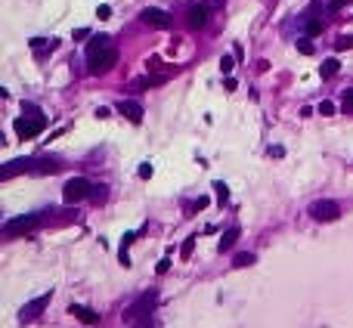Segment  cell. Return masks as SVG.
I'll return each instance as SVG.
<instances>
[{
    "mask_svg": "<svg viewBox=\"0 0 353 328\" xmlns=\"http://www.w3.org/2000/svg\"><path fill=\"white\" fill-rule=\"evenodd\" d=\"M44 214H47V211H41V214H25V217H16V220H7L0 232H4L7 239H16V235H28V232L41 229V226L47 223Z\"/></svg>",
    "mask_w": 353,
    "mask_h": 328,
    "instance_id": "obj_1",
    "label": "cell"
},
{
    "mask_svg": "<svg viewBox=\"0 0 353 328\" xmlns=\"http://www.w3.org/2000/svg\"><path fill=\"white\" fill-rule=\"evenodd\" d=\"M115 62H118L115 44L102 47V50H93V53H87V75H105V71L115 68Z\"/></svg>",
    "mask_w": 353,
    "mask_h": 328,
    "instance_id": "obj_2",
    "label": "cell"
},
{
    "mask_svg": "<svg viewBox=\"0 0 353 328\" xmlns=\"http://www.w3.org/2000/svg\"><path fill=\"white\" fill-rule=\"evenodd\" d=\"M155 303H158V291H143V294L124 309V322L134 325V322H140V319H149V313L155 309Z\"/></svg>",
    "mask_w": 353,
    "mask_h": 328,
    "instance_id": "obj_3",
    "label": "cell"
},
{
    "mask_svg": "<svg viewBox=\"0 0 353 328\" xmlns=\"http://www.w3.org/2000/svg\"><path fill=\"white\" fill-rule=\"evenodd\" d=\"M90 183H87V180L84 177H71L68 180V183L62 186V202L65 205H78V202H84V198H90Z\"/></svg>",
    "mask_w": 353,
    "mask_h": 328,
    "instance_id": "obj_4",
    "label": "cell"
},
{
    "mask_svg": "<svg viewBox=\"0 0 353 328\" xmlns=\"http://www.w3.org/2000/svg\"><path fill=\"white\" fill-rule=\"evenodd\" d=\"M47 127V118H16V124H13V130H16V136L19 139H34L37 133H41Z\"/></svg>",
    "mask_w": 353,
    "mask_h": 328,
    "instance_id": "obj_5",
    "label": "cell"
},
{
    "mask_svg": "<svg viewBox=\"0 0 353 328\" xmlns=\"http://www.w3.org/2000/svg\"><path fill=\"white\" fill-rule=\"evenodd\" d=\"M310 217L319 220V223H331V220L341 217V205L338 202H313L310 205Z\"/></svg>",
    "mask_w": 353,
    "mask_h": 328,
    "instance_id": "obj_6",
    "label": "cell"
},
{
    "mask_svg": "<svg viewBox=\"0 0 353 328\" xmlns=\"http://www.w3.org/2000/svg\"><path fill=\"white\" fill-rule=\"evenodd\" d=\"M50 300H53V294H50V291H47V294H41V297H34V300H28L22 309H19V319H22V322H34V319H37V316H41L44 309L50 306Z\"/></svg>",
    "mask_w": 353,
    "mask_h": 328,
    "instance_id": "obj_7",
    "label": "cell"
},
{
    "mask_svg": "<svg viewBox=\"0 0 353 328\" xmlns=\"http://www.w3.org/2000/svg\"><path fill=\"white\" fill-rule=\"evenodd\" d=\"M143 25H149V28H158V31H164V28H171V16H167L164 10H158V7H149V10H143Z\"/></svg>",
    "mask_w": 353,
    "mask_h": 328,
    "instance_id": "obj_8",
    "label": "cell"
},
{
    "mask_svg": "<svg viewBox=\"0 0 353 328\" xmlns=\"http://www.w3.org/2000/svg\"><path fill=\"white\" fill-rule=\"evenodd\" d=\"M16 174H34V158H16L0 168V180H13Z\"/></svg>",
    "mask_w": 353,
    "mask_h": 328,
    "instance_id": "obj_9",
    "label": "cell"
},
{
    "mask_svg": "<svg viewBox=\"0 0 353 328\" xmlns=\"http://www.w3.org/2000/svg\"><path fill=\"white\" fill-rule=\"evenodd\" d=\"M118 115H124L130 124H140V121H143V105L134 102V99H121V102H118Z\"/></svg>",
    "mask_w": 353,
    "mask_h": 328,
    "instance_id": "obj_10",
    "label": "cell"
},
{
    "mask_svg": "<svg viewBox=\"0 0 353 328\" xmlns=\"http://www.w3.org/2000/svg\"><path fill=\"white\" fill-rule=\"evenodd\" d=\"M208 7L204 4H192L189 10H186V22H189V28H201L204 22H208Z\"/></svg>",
    "mask_w": 353,
    "mask_h": 328,
    "instance_id": "obj_11",
    "label": "cell"
},
{
    "mask_svg": "<svg viewBox=\"0 0 353 328\" xmlns=\"http://www.w3.org/2000/svg\"><path fill=\"white\" fill-rule=\"evenodd\" d=\"M62 171V161L53 158V155H41L34 158V174H59Z\"/></svg>",
    "mask_w": 353,
    "mask_h": 328,
    "instance_id": "obj_12",
    "label": "cell"
},
{
    "mask_svg": "<svg viewBox=\"0 0 353 328\" xmlns=\"http://www.w3.org/2000/svg\"><path fill=\"white\" fill-rule=\"evenodd\" d=\"M68 313H71L74 319H81L84 325H96V322H99V313H93L90 306H81V303H71V306H68Z\"/></svg>",
    "mask_w": 353,
    "mask_h": 328,
    "instance_id": "obj_13",
    "label": "cell"
},
{
    "mask_svg": "<svg viewBox=\"0 0 353 328\" xmlns=\"http://www.w3.org/2000/svg\"><path fill=\"white\" fill-rule=\"evenodd\" d=\"M239 235H242V229H239V226H229L226 232L220 235L217 248H220V251H232V248H236V242H239Z\"/></svg>",
    "mask_w": 353,
    "mask_h": 328,
    "instance_id": "obj_14",
    "label": "cell"
},
{
    "mask_svg": "<svg viewBox=\"0 0 353 328\" xmlns=\"http://www.w3.org/2000/svg\"><path fill=\"white\" fill-rule=\"evenodd\" d=\"M134 239H137V232H124V239H121V248H118V260H121L124 266H130V254H127V248L134 245Z\"/></svg>",
    "mask_w": 353,
    "mask_h": 328,
    "instance_id": "obj_15",
    "label": "cell"
},
{
    "mask_svg": "<svg viewBox=\"0 0 353 328\" xmlns=\"http://www.w3.org/2000/svg\"><path fill=\"white\" fill-rule=\"evenodd\" d=\"M164 81H167V75H146V78L134 81V87H137V90H149V87H158V84H164Z\"/></svg>",
    "mask_w": 353,
    "mask_h": 328,
    "instance_id": "obj_16",
    "label": "cell"
},
{
    "mask_svg": "<svg viewBox=\"0 0 353 328\" xmlns=\"http://www.w3.org/2000/svg\"><path fill=\"white\" fill-rule=\"evenodd\" d=\"M338 68H341L338 59H325V62L319 65V75H322V78H334V75H338Z\"/></svg>",
    "mask_w": 353,
    "mask_h": 328,
    "instance_id": "obj_17",
    "label": "cell"
},
{
    "mask_svg": "<svg viewBox=\"0 0 353 328\" xmlns=\"http://www.w3.org/2000/svg\"><path fill=\"white\" fill-rule=\"evenodd\" d=\"M105 198H108V186H102V183H99V186H93V189H90V202H93V205H102Z\"/></svg>",
    "mask_w": 353,
    "mask_h": 328,
    "instance_id": "obj_18",
    "label": "cell"
},
{
    "mask_svg": "<svg viewBox=\"0 0 353 328\" xmlns=\"http://www.w3.org/2000/svg\"><path fill=\"white\" fill-rule=\"evenodd\" d=\"M195 239H198V235H189V239L183 242V248H180V260H189V257H192V251H195Z\"/></svg>",
    "mask_w": 353,
    "mask_h": 328,
    "instance_id": "obj_19",
    "label": "cell"
},
{
    "mask_svg": "<svg viewBox=\"0 0 353 328\" xmlns=\"http://www.w3.org/2000/svg\"><path fill=\"white\" fill-rule=\"evenodd\" d=\"M341 112L344 115H353V87L344 90V99H341Z\"/></svg>",
    "mask_w": 353,
    "mask_h": 328,
    "instance_id": "obj_20",
    "label": "cell"
},
{
    "mask_svg": "<svg viewBox=\"0 0 353 328\" xmlns=\"http://www.w3.org/2000/svg\"><path fill=\"white\" fill-rule=\"evenodd\" d=\"M232 68H236V56H220V71H223V75H232Z\"/></svg>",
    "mask_w": 353,
    "mask_h": 328,
    "instance_id": "obj_21",
    "label": "cell"
},
{
    "mask_svg": "<svg viewBox=\"0 0 353 328\" xmlns=\"http://www.w3.org/2000/svg\"><path fill=\"white\" fill-rule=\"evenodd\" d=\"M22 115H28V118H44V112H41L34 102H22Z\"/></svg>",
    "mask_w": 353,
    "mask_h": 328,
    "instance_id": "obj_22",
    "label": "cell"
},
{
    "mask_svg": "<svg viewBox=\"0 0 353 328\" xmlns=\"http://www.w3.org/2000/svg\"><path fill=\"white\" fill-rule=\"evenodd\" d=\"M254 263V254H236V260H232V266H251Z\"/></svg>",
    "mask_w": 353,
    "mask_h": 328,
    "instance_id": "obj_23",
    "label": "cell"
},
{
    "mask_svg": "<svg viewBox=\"0 0 353 328\" xmlns=\"http://www.w3.org/2000/svg\"><path fill=\"white\" fill-rule=\"evenodd\" d=\"M316 112H319L322 118H328V115H334V102H328V99H322V102H319V108H316Z\"/></svg>",
    "mask_w": 353,
    "mask_h": 328,
    "instance_id": "obj_24",
    "label": "cell"
},
{
    "mask_svg": "<svg viewBox=\"0 0 353 328\" xmlns=\"http://www.w3.org/2000/svg\"><path fill=\"white\" fill-rule=\"evenodd\" d=\"M214 192H217V198H220V202H226V198H229V189H226V183H220V180L214 183Z\"/></svg>",
    "mask_w": 353,
    "mask_h": 328,
    "instance_id": "obj_25",
    "label": "cell"
},
{
    "mask_svg": "<svg viewBox=\"0 0 353 328\" xmlns=\"http://www.w3.org/2000/svg\"><path fill=\"white\" fill-rule=\"evenodd\" d=\"M319 31H322V22L310 16V19H307V34H319Z\"/></svg>",
    "mask_w": 353,
    "mask_h": 328,
    "instance_id": "obj_26",
    "label": "cell"
},
{
    "mask_svg": "<svg viewBox=\"0 0 353 328\" xmlns=\"http://www.w3.org/2000/svg\"><path fill=\"white\" fill-rule=\"evenodd\" d=\"M297 50H301L304 56H313V44H310L307 38H304V41H297Z\"/></svg>",
    "mask_w": 353,
    "mask_h": 328,
    "instance_id": "obj_27",
    "label": "cell"
},
{
    "mask_svg": "<svg viewBox=\"0 0 353 328\" xmlns=\"http://www.w3.org/2000/svg\"><path fill=\"white\" fill-rule=\"evenodd\" d=\"M167 269H171V257H161V260H158V266H155V272H158V276H164Z\"/></svg>",
    "mask_w": 353,
    "mask_h": 328,
    "instance_id": "obj_28",
    "label": "cell"
},
{
    "mask_svg": "<svg viewBox=\"0 0 353 328\" xmlns=\"http://www.w3.org/2000/svg\"><path fill=\"white\" fill-rule=\"evenodd\" d=\"M96 16H99V19H111V7H108V4L96 7Z\"/></svg>",
    "mask_w": 353,
    "mask_h": 328,
    "instance_id": "obj_29",
    "label": "cell"
},
{
    "mask_svg": "<svg viewBox=\"0 0 353 328\" xmlns=\"http://www.w3.org/2000/svg\"><path fill=\"white\" fill-rule=\"evenodd\" d=\"M334 47H338V50H350L353 47V38H347V34H344V38H338V44H334Z\"/></svg>",
    "mask_w": 353,
    "mask_h": 328,
    "instance_id": "obj_30",
    "label": "cell"
},
{
    "mask_svg": "<svg viewBox=\"0 0 353 328\" xmlns=\"http://www.w3.org/2000/svg\"><path fill=\"white\" fill-rule=\"evenodd\" d=\"M140 177H143V180L152 177V164H149V161H146V164H140Z\"/></svg>",
    "mask_w": 353,
    "mask_h": 328,
    "instance_id": "obj_31",
    "label": "cell"
},
{
    "mask_svg": "<svg viewBox=\"0 0 353 328\" xmlns=\"http://www.w3.org/2000/svg\"><path fill=\"white\" fill-rule=\"evenodd\" d=\"M201 208H208V198H195V202L189 205V211H201Z\"/></svg>",
    "mask_w": 353,
    "mask_h": 328,
    "instance_id": "obj_32",
    "label": "cell"
},
{
    "mask_svg": "<svg viewBox=\"0 0 353 328\" xmlns=\"http://www.w3.org/2000/svg\"><path fill=\"white\" fill-rule=\"evenodd\" d=\"M130 328H152V316H149V319H140V322H134Z\"/></svg>",
    "mask_w": 353,
    "mask_h": 328,
    "instance_id": "obj_33",
    "label": "cell"
},
{
    "mask_svg": "<svg viewBox=\"0 0 353 328\" xmlns=\"http://www.w3.org/2000/svg\"><path fill=\"white\" fill-rule=\"evenodd\" d=\"M350 0H328V10H341V7H347Z\"/></svg>",
    "mask_w": 353,
    "mask_h": 328,
    "instance_id": "obj_34",
    "label": "cell"
},
{
    "mask_svg": "<svg viewBox=\"0 0 353 328\" xmlns=\"http://www.w3.org/2000/svg\"><path fill=\"white\" fill-rule=\"evenodd\" d=\"M270 155H273V158H282L285 149H282V145H270Z\"/></svg>",
    "mask_w": 353,
    "mask_h": 328,
    "instance_id": "obj_35",
    "label": "cell"
},
{
    "mask_svg": "<svg viewBox=\"0 0 353 328\" xmlns=\"http://www.w3.org/2000/svg\"><path fill=\"white\" fill-rule=\"evenodd\" d=\"M96 118H111V108H105V105H99V108H96Z\"/></svg>",
    "mask_w": 353,
    "mask_h": 328,
    "instance_id": "obj_36",
    "label": "cell"
},
{
    "mask_svg": "<svg viewBox=\"0 0 353 328\" xmlns=\"http://www.w3.org/2000/svg\"><path fill=\"white\" fill-rule=\"evenodd\" d=\"M204 7H208V10H220L223 0H204Z\"/></svg>",
    "mask_w": 353,
    "mask_h": 328,
    "instance_id": "obj_37",
    "label": "cell"
},
{
    "mask_svg": "<svg viewBox=\"0 0 353 328\" xmlns=\"http://www.w3.org/2000/svg\"><path fill=\"white\" fill-rule=\"evenodd\" d=\"M74 38H78V41L81 38H90V28H78V31H74Z\"/></svg>",
    "mask_w": 353,
    "mask_h": 328,
    "instance_id": "obj_38",
    "label": "cell"
}]
</instances>
